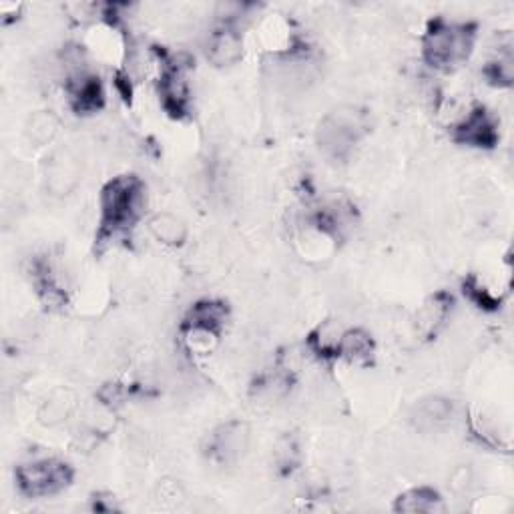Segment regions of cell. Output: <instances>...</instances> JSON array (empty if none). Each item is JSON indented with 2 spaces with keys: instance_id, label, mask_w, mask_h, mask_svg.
Listing matches in <instances>:
<instances>
[{
  "instance_id": "cell-1",
  "label": "cell",
  "mask_w": 514,
  "mask_h": 514,
  "mask_svg": "<svg viewBox=\"0 0 514 514\" xmlns=\"http://www.w3.org/2000/svg\"><path fill=\"white\" fill-rule=\"evenodd\" d=\"M474 41L476 25L434 19L422 37V55L430 67L452 71L470 57Z\"/></svg>"
},
{
  "instance_id": "cell-2",
  "label": "cell",
  "mask_w": 514,
  "mask_h": 514,
  "mask_svg": "<svg viewBox=\"0 0 514 514\" xmlns=\"http://www.w3.org/2000/svg\"><path fill=\"white\" fill-rule=\"evenodd\" d=\"M101 237H113L133 227L145 203V185L135 175L113 177L101 191Z\"/></svg>"
},
{
  "instance_id": "cell-3",
  "label": "cell",
  "mask_w": 514,
  "mask_h": 514,
  "mask_svg": "<svg viewBox=\"0 0 514 514\" xmlns=\"http://www.w3.org/2000/svg\"><path fill=\"white\" fill-rule=\"evenodd\" d=\"M368 129V113L354 105H344L322 117L316 129V143L328 159L346 161Z\"/></svg>"
},
{
  "instance_id": "cell-4",
  "label": "cell",
  "mask_w": 514,
  "mask_h": 514,
  "mask_svg": "<svg viewBox=\"0 0 514 514\" xmlns=\"http://www.w3.org/2000/svg\"><path fill=\"white\" fill-rule=\"evenodd\" d=\"M227 322V306L219 300H201L187 312L181 324L185 348L191 354H211L219 344L223 326Z\"/></svg>"
},
{
  "instance_id": "cell-5",
  "label": "cell",
  "mask_w": 514,
  "mask_h": 514,
  "mask_svg": "<svg viewBox=\"0 0 514 514\" xmlns=\"http://www.w3.org/2000/svg\"><path fill=\"white\" fill-rule=\"evenodd\" d=\"M73 468L59 458H41L21 464L15 472L19 490L29 498L59 494L73 482Z\"/></svg>"
},
{
  "instance_id": "cell-6",
  "label": "cell",
  "mask_w": 514,
  "mask_h": 514,
  "mask_svg": "<svg viewBox=\"0 0 514 514\" xmlns=\"http://www.w3.org/2000/svg\"><path fill=\"white\" fill-rule=\"evenodd\" d=\"M249 442V424L243 420H227L207 434L203 442V454L217 466H229L247 454Z\"/></svg>"
},
{
  "instance_id": "cell-7",
  "label": "cell",
  "mask_w": 514,
  "mask_h": 514,
  "mask_svg": "<svg viewBox=\"0 0 514 514\" xmlns=\"http://www.w3.org/2000/svg\"><path fill=\"white\" fill-rule=\"evenodd\" d=\"M452 139L474 149H492L498 143V125L484 107H474L452 127Z\"/></svg>"
},
{
  "instance_id": "cell-8",
  "label": "cell",
  "mask_w": 514,
  "mask_h": 514,
  "mask_svg": "<svg viewBox=\"0 0 514 514\" xmlns=\"http://www.w3.org/2000/svg\"><path fill=\"white\" fill-rule=\"evenodd\" d=\"M159 97L163 109L171 117H181L187 113L189 85L185 77V65H181L179 61H171L163 67V73L159 77Z\"/></svg>"
},
{
  "instance_id": "cell-9",
  "label": "cell",
  "mask_w": 514,
  "mask_h": 514,
  "mask_svg": "<svg viewBox=\"0 0 514 514\" xmlns=\"http://www.w3.org/2000/svg\"><path fill=\"white\" fill-rule=\"evenodd\" d=\"M45 179H47V189L51 191V195H55V197L71 195L81 181V167H79L77 157L67 149L57 151L47 165Z\"/></svg>"
},
{
  "instance_id": "cell-10",
  "label": "cell",
  "mask_w": 514,
  "mask_h": 514,
  "mask_svg": "<svg viewBox=\"0 0 514 514\" xmlns=\"http://www.w3.org/2000/svg\"><path fill=\"white\" fill-rule=\"evenodd\" d=\"M207 61L217 69H229L243 59V39L231 27L213 31L205 45Z\"/></svg>"
},
{
  "instance_id": "cell-11",
  "label": "cell",
  "mask_w": 514,
  "mask_h": 514,
  "mask_svg": "<svg viewBox=\"0 0 514 514\" xmlns=\"http://www.w3.org/2000/svg\"><path fill=\"white\" fill-rule=\"evenodd\" d=\"M69 101L75 113L91 115L103 109L105 105V91L95 75H77L69 83Z\"/></svg>"
},
{
  "instance_id": "cell-12",
  "label": "cell",
  "mask_w": 514,
  "mask_h": 514,
  "mask_svg": "<svg viewBox=\"0 0 514 514\" xmlns=\"http://www.w3.org/2000/svg\"><path fill=\"white\" fill-rule=\"evenodd\" d=\"M452 296L446 292H436L430 296L416 312V334L422 338H432L444 326L450 310H452Z\"/></svg>"
},
{
  "instance_id": "cell-13",
  "label": "cell",
  "mask_w": 514,
  "mask_h": 514,
  "mask_svg": "<svg viewBox=\"0 0 514 514\" xmlns=\"http://www.w3.org/2000/svg\"><path fill=\"white\" fill-rule=\"evenodd\" d=\"M412 420L420 430H432L448 424L454 416V404L442 396H428L414 404Z\"/></svg>"
},
{
  "instance_id": "cell-14",
  "label": "cell",
  "mask_w": 514,
  "mask_h": 514,
  "mask_svg": "<svg viewBox=\"0 0 514 514\" xmlns=\"http://www.w3.org/2000/svg\"><path fill=\"white\" fill-rule=\"evenodd\" d=\"M147 229L161 245H167V247H181L189 237L187 223L179 215L169 211L155 213L147 221Z\"/></svg>"
},
{
  "instance_id": "cell-15",
  "label": "cell",
  "mask_w": 514,
  "mask_h": 514,
  "mask_svg": "<svg viewBox=\"0 0 514 514\" xmlns=\"http://www.w3.org/2000/svg\"><path fill=\"white\" fill-rule=\"evenodd\" d=\"M374 356V340L366 330H344L338 342V358L352 364H366Z\"/></svg>"
},
{
  "instance_id": "cell-16",
  "label": "cell",
  "mask_w": 514,
  "mask_h": 514,
  "mask_svg": "<svg viewBox=\"0 0 514 514\" xmlns=\"http://www.w3.org/2000/svg\"><path fill=\"white\" fill-rule=\"evenodd\" d=\"M394 508L398 512H442L444 502L434 488L418 486L410 488L396 498Z\"/></svg>"
},
{
  "instance_id": "cell-17",
  "label": "cell",
  "mask_w": 514,
  "mask_h": 514,
  "mask_svg": "<svg viewBox=\"0 0 514 514\" xmlns=\"http://www.w3.org/2000/svg\"><path fill=\"white\" fill-rule=\"evenodd\" d=\"M75 406H77L75 394L67 388H59L43 402V406L39 410V420L45 426L63 424L75 412Z\"/></svg>"
},
{
  "instance_id": "cell-18",
  "label": "cell",
  "mask_w": 514,
  "mask_h": 514,
  "mask_svg": "<svg viewBox=\"0 0 514 514\" xmlns=\"http://www.w3.org/2000/svg\"><path fill=\"white\" fill-rule=\"evenodd\" d=\"M302 458L300 442L296 436H282L274 448V462L282 474H292Z\"/></svg>"
},
{
  "instance_id": "cell-19",
  "label": "cell",
  "mask_w": 514,
  "mask_h": 514,
  "mask_svg": "<svg viewBox=\"0 0 514 514\" xmlns=\"http://www.w3.org/2000/svg\"><path fill=\"white\" fill-rule=\"evenodd\" d=\"M59 133V119L51 111H41L31 117L27 125V135L37 145H47Z\"/></svg>"
},
{
  "instance_id": "cell-20",
  "label": "cell",
  "mask_w": 514,
  "mask_h": 514,
  "mask_svg": "<svg viewBox=\"0 0 514 514\" xmlns=\"http://www.w3.org/2000/svg\"><path fill=\"white\" fill-rule=\"evenodd\" d=\"M484 75L496 87H510L512 85V55H510V47H506L504 53H498V57L488 63V67L484 69Z\"/></svg>"
}]
</instances>
